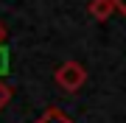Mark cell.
<instances>
[{
    "instance_id": "obj_1",
    "label": "cell",
    "mask_w": 126,
    "mask_h": 123,
    "mask_svg": "<svg viewBox=\"0 0 126 123\" xmlns=\"http://www.w3.org/2000/svg\"><path fill=\"white\" fill-rule=\"evenodd\" d=\"M53 78H56V84L62 87L64 92H79L81 87H84V81H87V70H84V64L70 59V62H64L53 73Z\"/></svg>"
},
{
    "instance_id": "obj_2",
    "label": "cell",
    "mask_w": 126,
    "mask_h": 123,
    "mask_svg": "<svg viewBox=\"0 0 126 123\" xmlns=\"http://www.w3.org/2000/svg\"><path fill=\"white\" fill-rule=\"evenodd\" d=\"M115 14V3L112 0H90V17L104 23V20H109Z\"/></svg>"
},
{
    "instance_id": "obj_3",
    "label": "cell",
    "mask_w": 126,
    "mask_h": 123,
    "mask_svg": "<svg viewBox=\"0 0 126 123\" xmlns=\"http://www.w3.org/2000/svg\"><path fill=\"white\" fill-rule=\"evenodd\" d=\"M34 123H73L67 115H64L62 109H56V106H50V109H45L39 115V120H34Z\"/></svg>"
},
{
    "instance_id": "obj_4",
    "label": "cell",
    "mask_w": 126,
    "mask_h": 123,
    "mask_svg": "<svg viewBox=\"0 0 126 123\" xmlns=\"http://www.w3.org/2000/svg\"><path fill=\"white\" fill-rule=\"evenodd\" d=\"M11 95H14V90H11V87L3 81V78H0V109H3V106L11 101Z\"/></svg>"
},
{
    "instance_id": "obj_5",
    "label": "cell",
    "mask_w": 126,
    "mask_h": 123,
    "mask_svg": "<svg viewBox=\"0 0 126 123\" xmlns=\"http://www.w3.org/2000/svg\"><path fill=\"white\" fill-rule=\"evenodd\" d=\"M6 67H9V53H6V48L0 45V73H3Z\"/></svg>"
},
{
    "instance_id": "obj_6",
    "label": "cell",
    "mask_w": 126,
    "mask_h": 123,
    "mask_svg": "<svg viewBox=\"0 0 126 123\" xmlns=\"http://www.w3.org/2000/svg\"><path fill=\"white\" fill-rule=\"evenodd\" d=\"M112 3H115V11H121L126 17V0H112Z\"/></svg>"
},
{
    "instance_id": "obj_7",
    "label": "cell",
    "mask_w": 126,
    "mask_h": 123,
    "mask_svg": "<svg viewBox=\"0 0 126 123\" xmlns=\"http://www.w3.org/2000/svg\"><path fill=\"white\" fill-rule=\"evenodd\" d=\"M3 42H6V28L0 25V45H3Z\"/></svg>"
}]
</instances>
